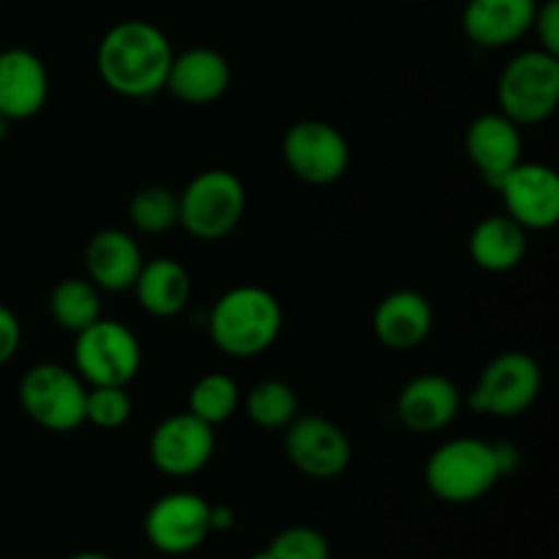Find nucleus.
Segmentation results:
<instances>
[{"instance_id": "1", "label": "nucleus", "mask_w": 559, "mask_h": 559, "mask_svg": "<svg viewBox=\"0 0 559 559\" xmlns=\"http://www.w3.org/2000/svg\"><path fill=\"white\" fill-rule=\"evenodd\" d=\"M173 58V44L156 25L126 20L104 33L96 66L109 91L126 98H147L164 91Z\"/></svg>"}, {"instance_id": "2", "label": "nucleus", "mask_w": 559, "mask_h": 559, "mask_svg": "<svg viewBox=\"0 0 559 559\" xmlns=\"http://www.w3.org/2000/svg\"><path fill=\"white\" fill-rule=\"evenodd\" d=\"M284 325V311L276 295L243 284L216 300L207 320L213 344L233 358H254L276 344Z\"/></svg>"}, {"instance_id": "3", "label": "nucleus", "mask_w": 559, "mask_h": 559, "mask_svg": "<svg viewBox=\"0 0 559 559\" xmlns=\"http://www.w3.org/2000/svg\"><path fill=\"white\" fill-rule=\"evenodd\" d=\"M502 478L495 442L459 437L445 442L426 462V486L431 495L451 506H467L489 495Z\"/></svg>"}, {"instance_id": "4", "label": "nucleus", "mask_w": 559, "mask_h": 559, "mask_svg": "<svg viewBox=\"0 0 559 559\" xmlns=\"http://www.w3.org/2000/svg\"><path fill=\"white\" fill-rule=\"evenodd\" d=\"M497 98L500 112L522 129V126H538L555 115L559 104V58L530 49L516 55L502 69L497 82Z\"/></svg>"}, {"instance_id": "5", "label": "nucleus", "mask_w": 559, "mask_h": 559, "mask_svg": "<svg viewBox=\"0 0 559 559\" xmlns=\"http://www.w3.org/2000/svg\"><path fill=\"white\" fill-rule=\"evenodd\" d=\"M246 213V189L227 169H205L178 197V224L197 240H222Z\"/></svg>"}, {"instance_id": "6", "label": "nucleus", "mask_w": 559, "mask_h": 559, "mask_svg": "<svg viewBox=\"0 0 559 559\" xmlns=\"http://www.w3.org/2000/svg\"><path fill=\"white\" fill-rule=\"evenodd\" d=\"M87 385L58 364H38L20 382V404L27 418L47 431H74L85 424Z\"/></svg>"}, {"instance_id": "7", "label": "nucleus", "mask_w": 559, "mask_h": 559, "mask_svg": "<svg viewBox=\"0 0 559 559\" xmlns=\"http://www.w3.org/2000/svg\"><path fill=\"white\" fill-rule=\"evenodd\" d=\"M76 374L85 385L126 388L142 366V347L134 333L115 320H96L76 333Z\"/></svg>"}, {"instance_id": "8", "label": "nucleus", "mask_w": 559, "mask_h": 559, "mask_svg": "<svg viewBox=\"0 0 559 559\" xmlns=\"http://www.w3.org/2000/svg\"><path fill=\"white\" fill-rule=\"evenodd\" d=\"M544 371L538 360L527 353H502L486 364L478 385L469 393V407L480 415L516 418L527 413L540 396Z\"/></svg>"}, {"instance_id": "9", "label": "nucleus", "mask_w": 559, "mask_h": 559, "mask_svg": "<svg viewBox=\"0 0 559 559\" xmlns=\"http://www.w3.org/2000/svg\"><path fill=\"white\" fill-rule=\"evenodd\" d=\"M284 162L304 183H336L349 167L347 136L325 120H300L284 134Z\"/></svg>"}, {"instance_id": "10", "label": "nucleus", "mask_w": 559, "mask_h": 559, "mask_svg": "<svg viewBox=\"0 0 559 559\" xmlns=\"http://www.w3.org/2000/svg\"><path fill=\"white\" fill-rule=\"evenodd\" d=\"M284 451L295 469L314 480H333L347 473L353 445L333 420L320 415H295L284 429Z\"/></svg>"}, {"instance_id": "11", "label": "nucleus", "mask_w": 559, "mask_h": 559, "mask_svg": "<svg viewBox=\"0 0 559 559\" xmlns=\"http://www.w3.org/2000/svg\"><path fill=\"white\" fill-rule=\"evenodd\" d=\"M211 533V502L191 491L158 497L145 516L147 540L167 557L191 555Z\"/></svg>"}, {"instance_id": "12", "label": "nucleus", "mask_w": 559, "mask_h": 559, "mask_svg": "<svg viewBox=\"0 0 559 559\" xmlns=\"http://www.w3.org/2000/svg\"><path fill=\"white\" fill-rule=\"evenodd\" d=\"M213 451H216L213 426L191 413L173 415L153 429L151 462L156 464L158 473L173 478H189L205 469Z\"/></svg>"}, {"instance_id": "13", "label": "nucleus", "mask_w": 559, "mask_h": 559, "mask_svg": "<svg viewBox=\"0 0 559 559\" xmlns=\"http://www.w3.org/2000/svg\"><path fill=\"white\" fill-rule=\"evenodd\" d=\"M511 216L524 229H551L559 222V178L546 164L519 162L497 186Z\"/></svg>"}, {"instance_id": "14", "label": "nucleus", "mask_w": 559, "mask_h": 559, "mask_svg": "<svg viewBox=\"0 0 559 559\" xmlns=\"http://www.w3.org/2000/svg\"><path fill=\"white\" fill-rule=\"evenodd\" d=\"M464 151L480 178L497 189L500 180L522 162V131L502 112H486L469 123L464 134Z\"/></svg>"}, {"instance_id": "15", "label": "nucleus", "mask_w": 559, "mask_h": 559, "mask_svg": "<svg viewBox=\"0 0 559 559\" xmlns=\"http://www.w3.org/2000/svg\"><path fill=\"white\" fill-rule=\"evenodd\" d=\"M462 409V393L456 382L442 374H420L402 388L396 399V415L402 426L415 435H435L451 426Z\"/></svg>"}, {"instance_id": "16", "label": "nucleus", "mask_w": 559, "mask_h": 559, "mask_svg": "<svg viewBox=\"0 0 559 559\" xmlns=\"http://www.w3.org/2000/svg\"><path fill=\"white\" fill-rule=\"evenodd\" d=\"M49 96V74L31 49L11 47L0 52V115L27 120L41 112Z\"/></svg>"}, {"instance_id": "17", "label": "nucleus", "mask_w": 559, "mask_h": 559, "mask_svg": "<svg viewBox=\"0 0 559 559\" xmlns=\"http://www.w3.org/2000/svg\"><path fill=\"white\" fill-rule=\"evenodd\" d=\"M535 0H467L462 14L464 36L486 49L516 44L533 31Z\"/></svg>"}, {"instance_id": "18", "label": "nucleus", "mask_w": 559, "mask_h": 559, "mask_svg": "<svg viewBox=\"0 0 559 559\" xmlns=\"http://www.w3.org/2000/svg\"><path fill=\"white\" fill-rule=\"evenodd\" d=\"M233 82L227 58L211 47H194L175 55L169 66L167 85L178 102L191 107H205L218 102Z\"/></svg>"}, {"instance_id": "19", "label": "nucleus", "mask_w": 559, "mask_h": 559, "mask_svg": "<svg viewBox=\"0 0 559 559\" xmlns=\"http://www.w3.org/2000/svg\"><path fill=\"white\" fill-rule=\"evenodd\" d=\"M371 325L382 347L404 353V349L420 347L429 338L435 311L426 295L415 289H396L377 304Z\"/></svg>"}, {"instance_id": "20", "label": "nucleus", "mask_w": 559, "mask_h": 559, "mask_svg": "<svg viewBox=\"0 0 559 559\" xmlns=\"http://www.w3.org/2000/svg\"><path fill=\"white\" fill-rule=\"evenodd\" d=\"M142 251L123 229H102L85 249V267L91 282L107 293L134 287L142 271Z\"/></svg>"}, {"instance_id": "21", "label": "nucleus", "mask_w": 559, "mask_h": 559, "mask_svg": "<svg viewBox=\"0 0 559 559\" xmlns=\"http://www.w3.org/2000/svg\"><path fill=\"white\" fill-rule=\"evenodd\" d=\"M142 309L153 317H175L186 309L191 298V276L180 262L169 257L142 262L134 287Z\"/></svg>"}, {"instance_id": "22", "label": "nucleus", "mask_w": 559, "mask_h": 559, "mask_svg": "<svg viewBox=\"0 0 559 559\" xmlns=\"http://www.w3.org/2000/svg\"><path fill=\"white\" fill-rule=\"evenodd\" d=\"M527 254V229L511 216H489L469 233V257L489 273H508Z\"/></svg>"}, {"instance_id": "23", "label": "nucleus", "mask_w": 559, "mask_h": 559, "mask_svg": "<svg viewBox=\"0 0 559 559\" xmlns=\"http://www.w3.org/2000/svg\"><path fill=\"white\" fill-rule=\"evenodd\" d=\"M49 314L63 331L80 333L102 320V295L91 278H66L49 295Z\"/></svg>"}, {"instance_id": "24", "label": "nucleus", "mask_w": 559, "mask_h": 559, "mask_svg": "<svg viewBox=\"0 0 559 559\" xmlns=\"http://www.w3.org/2000/svg\"><path fill=\"white\" fill-rule=\"evenodd\" d=\"M298 393L293 391V385L282 380H265L251 388V393L246 396V415L260 429H287L298 415Z\"/></svg>"}, {"instance_id": "25", "label": "nucleus", "mask_w": 559, "mask_h": 559, "mask_svg": "<svg viewBox=\"0 0 559 559\" xmlns=\"http://www.w3.org/2000/svg\"><path fill=\"white\" fill-rule=\"evenodd\" d=\"M240 391L238 382L229 374H205L194 382L189 393V413L205 420L207 426H218L233 418L238 409Z\"/></svg>"}, {"instance_id": "26", "label": "nucleus", "mask_w": 559, "mask_h": 559, "mask_svg": "<svg viewBox=\"0 0 559 559\" xmlns=\"http://www.w3.org/2000/svg\"><path fill=\"white\" fill-rule=\"evenodd\" d=\"M131 224L145 235H162L178 224V194L164 186H145L129 205Z\"/></svg>"}, {"instance_id": "27", "label": "nucleus", "mask_w": 559, "mask_h": 559, "mask_svg": "<svg viewBox=\"0 0 559 559\" xmlns=\"http://www.w3.org/2000/svg\"><path fill=\"white\" fill-rule=\"evenodd\" d=\"M249 559H331V546L320 530L298 524L273 535L271 544Z\"/></svg>"}, {"instance_id": "28", "label": "nucleus", "mask_w": 559, "mask_h": 559, "mask_svg": "<svg viewBox=\"0 0 559 559\" xmlns=\"http://www.w3.org/2000/svg\"><path fill=\"white\" fill-rule=\"evenodd\" d=\"M131 418V399L126 388L118 385H87L85 424L98 429H118Z\"/></svg>"}, {"instance_id": "29", "label": "nucleus", "mask_w": 559, "mask_h": 559, "mask_svg": "<svg viewBox=\"0 0 559 559\" xmlns=\"http://www.w3.org/2000/svg\"><path fill=\"white\" fill-rule=\"evenodd\" d=\"M533 31L538 33L540 49L559 58V0H546L535 11Z\"/></svg>"}, {"instance_id": "30", "label": "nucleus", "mask_w": 559, "mask_h": 559, "mask_svg": "<svg viewBox=\"0 0 559 559\" xmlns=\"http://www.w3.org/2000/svg\"><path fill=\"white\" fill-rule=\"evenodd\" d=\"M22 344V325L16 314L5 306H0V366L9 364Z\"/></svg>"}, {"instance_id": "31", "label": "nucleus", "mask_w": 559, "mask_h": 559, "mask_svg": "<svg viewBox=\"0 0 559 559\" xmlns=\"http://www.w3.org/2000/svg\"><path fill=\"white\" fill-rule=\"evenodd\" d=\"M235 524L233 508L227 506H211V530L213 533H227Z\"/></svg>"}, {"instance_id": "32", "label": "nucleus", "mask_w": 559, "mask_h": 559, "mask_svg": "<svg viewBox=\"0 0 559 559\" xmlns=\"http://www.w3.org/2000/svg\"><path fill=\"white\" fill-rule=\"evenodd\" d=\"M69 559H115V557L102 555V551H80V555H74V557H69Z\"/></svg>"}, {"instance_id": "33", "label": "nucleus", "mask_w": 559, "mask_h": 559, "mask_svg": "<svg viewBox=\"0 0 559 559\" xmlns=\"http://www.w3.org/2000/svg\"><path fill=\"white\" fill-rule=\"evenodd\" d=\"M9 123L11 120H5L3 115H0V140H5V134H9Z\"/></svg>"}]
</instances>
